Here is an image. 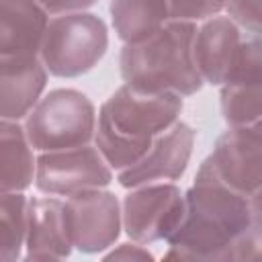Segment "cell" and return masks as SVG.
<instances>
[{"instance_id":"1","label":"cell","mask_w":262,"mask_h":262,"mask_svg":"<svg viewBox=\"0 0 262 262\" xmlns=\"http://www.w3.org/2000/svg\"><path fill=\"white\" fill-rule=\"evenodd\" d=\"M186 196L178 231L168 239L166 260L227 262L233 244L254 225L250 196L217 178L207 160L201 162Z\"/></svg>"},{"instance_id":"2","label":"cell","mask_w":262,"mask_h":262,"mask_svg":"<svg viewBox=\"0 0 262 262\" xmlns=\"http://www.w3.org/2000/svg\"><path fill=\"white\" fill-rule=\"evenodd\" d=\"M182 98L176 92H141L119 86L98 108L94 145L115 172L137 164L154 141L180 121Z\"/></svg>"},{"instance_id":"3","label":"cell","mask_w":262,"mask_h":262,"mask_svg":"<svg viewBox=\"0 0 262 262\" xmlns=\"http://www.w3.org/2000/svg\"><path fill=\"white\" fill-rule=\"evenodd\" d=\"M196 23L170 18L162 29L137 43H125L119 53L123 84L141 92L196 94L205 80L194 61Z\"/></svg>"},{"instance_id":"4","label":"cell","mask_w":262,"mask_h":262,"mask_svg":"<svg viewBox=\"0 0 262 262\" xmlns=\"http://www.w3.org/2000/svg\"><path fill=\"white\" fill-rule=\"evenodd\" d=\"M96 108L92 100L74 88L49 90L25 117V131L33 147L55 151L94 141Z\"/></svg>"},{"instance_id":"5","label":"cell","mask_w":262,"mask_h":262,"mask_svg":"<svg viewBox=\"0 0 262 262\" xmlns=\"http://www.w3.org/2000/svg\"><path fill=\"white\" fill-rule=\"evenodd\" d=\"M108 49V31L92 12H68L49 20L41 61L55 78H78L90 72Z\"/></svg>"},{"instance_id":"6","label":"cell","mask_w":262,"mask_h":262,"mask_svg":"<svg viewBox=\"0 0 262 262\" xmlns=\"http://www.w3.org/2000/svg\"><path fill=\"white\" fill-rule=\"evenodd\" d=\"M186 211L184 190L174 182H151L129 188L121 201L123 231L143 246L168 242L180 227Z\"/></svg>"},{"instance_id":"7","label":"cell","mask_w":262,"mask_h":262,"mask_svg":"<svg viewBox=\"0 0 262 262\" xmlns=\"http://www.w3.org/2000/svg\"><path fill=\"white\" fill-rule=\"evenodd\" d=\"M113 172L94 143L41 151L37 156L35 186L43 194L72 196L90 188H106L113 182Z\"/></svg>"},{"instance_id":"8","label":"cell","mask_w":262,"mask_h":262,"mask_svg":"<svg viewBox=\"0 0 262 262\" xmlns=\"http://www.w3.org/2000/svg\"><path fill=\"white\" fill-rule=\"evenodd\" d=\"M63 213L70 239L82 254L111 250L123 229L121 203L104 188H90L66 196Z\"/></svg>"},{"instance_id":"9","label":"cell","mask_w":262,"mask_h":262,"mask_svg":"<svg viewBox=\"0 0 262 262\" xmlns=\"http://www.w3.org/2000/svg\"><path fill=\"white\" fill-rule=\"evenodd\" d=\"M196 131L182 121H176L164 131L149 151L133 166L117 172V182L123 188H133L151 182H176L188 168Z\"/></svg>"},{"instance_id":"10","label":"cell","mask_w":262,"mask_h":262,"mask_svg":"<svg viewBox=\"0 0 262 262\" xmlns=\"http://www.w3.org/2000/svg\"><path fill=\"white\" fill-rule=\"evenodd\" d=\"M205 160L221 182L246 196L262 186V137L246 129L227 127Z\"/></svg>"},{"instance_id":"11","label":"cell","mask_w":262,"mask_h":262,"mask_svg":"<svg viewBox=\"0 0 262 262\" xmlns=\"http://www.w3.org/2000/svg\"><path fill=\"white\" fill-rule=\"evenodd\" d=\"M47 68L39 55H0V113L20 121L41 100L47 86Z\"/></svg>"},{"instance_id":"12","label":"cell","mask_w":262,"mask_h":262,"mask_svg":"<svg viewBox=\"0 0 262 262\" xmlns=\"http://www.w3.org/2000/svg\"><path fill=\"white\" fill-rule=\"evenodd\" d=\"M72 250L74 244L66 225L63 201L51 194L29 199L25 260H63Z\"/></svg>"},{"instance_id":"13","label":"cell","mask_w":262,"mask_h":262,"mask_svg":"<svg viewBox=\"0 0 262 262\" xmlns=\"http://www.w3.org/2000/svg\"><path fill=\"white\" fill-rule=\"evenodd\" d=\"M49 20L37 0H0V55H39Z\"/></svg>"},{"instance_id":"14","label":"cell","mask_w":262,"mask_h":262,"mask_svg":"<svg viewBox=\"0 0 262 262\" xmlns=\"http://www.w3.org/2000/svg\"><path fill=\"white\" fill-rule=\"evenodd\" d=\"M242 29L223 14L205 18L194 35V61L205 84L221 86L233 53L242 41Z\"/></svg>"},{"instance_id":"15","label":"cell","mask_w":262,"mask_h":262,"mask_svg":"<svg viewBox=\"0 0 262 262\" xmlns=\"http://www.w3.org/2000/svg\"><path fill=\"white\" fill-rule=\"evenodd\" d=\"M25 125L2 119L0 123V186L2 192H25L35 184L37 156Z\"/></svg>"},{"instance_id":"16","label":"cell","mask_w":262,"mask_h":262,"mask_svg":"<svg viewBox=\"0 0 262 262\" xmlns=\"http://www.w3.org/2000/svg\"><path fill=\"white\" fill-rule=\"evenodd\" d=\"M111 23L123 43H137L170 20L166 0H111Z\"/></svg>"},{"instance_id":"17","label":"cell","mask_w":262,"mask_h":262,"mask_svg":"<svg viewBox=\"0 0 262 262\" xmlns=\"http://www.w3.org/2000/svg\"><path fill=\"white\" fill-rule=\"evenodd\" d=\"M29 199L25 192H2L0 199V260L14 262L20 258L27 239Z\"/></svg>"},{"instance_id":"18","label":"cell","mask_w":262,"mask_h":262,"mask_svg":"<svg viewBox=\"0 0 262 262\" xmlns=\"http://www.w3.org/2000/svg\"><path fill=\"white\" fill-rule=\"evenodd\" d=\"M221 115L227 127L262 121V86H221Z\"/></svg>"},{"instance_id":"19","label":"cell","mask_w":262,"mask_h":262,"mask_svg":"<svg viewBox=\"0 0 262 262\" xmlns=\"http://www.w3.org/2000/svg\"><path fill=\"white\" fill-rule=\"evenodd\" d=\"M221 86H262V35L239 41Z\"/></svg>"},{"instance_id":"20","label":"cell","mask_w":262,"mask_h":262,"mask_svg":"<svg viewBox=\"0 0 262 262\" xmlns=\"http://www.w3.org/2000/svg\"><path fill=\"white\" fill-rule=\"evenodd\" d=\"M170 8V18L176 20H205L225 10L227 0H166Z\"/></svg>"},{"instance_id":"21","label":"cell","mask_w":262,"mask_h":262,"mask_svg":"<svg viewBox=\"0 0 262 262\" xmlns=\"http://www.w3.org/2000/svg\"><path fill=\"white\" fill-rule=\"evenodd\" d=\"M225 12L242 31L262 35V0H227Z\"/></svg>"},{"instance_id":"22","label":"cell","mask_w":262,"mask_h":262,"mask_svg":"<svg viewBox=\"0 0 262 262\" xmlns=\"http://www.w3.org/2000/svg\"><path fill=\"white\" fill-rule=\"evenodd\" d=\"M229 260H262V225H252L231 250Z\"/></svg>"},{"instance_id":"23","label":"cell","mask_w":262,"mask_h":262,"mask_svg":"<svg viewBox=\"0 0 262 262\" xmlns=\"http://www.w3.org/2000/svg\"><path fill=\"white\" fill-rule=\"evenodd\" d=\"M102 258L104 260H154L151 252H147V248H143V244L133 242V239L119 244L117 248L106 252Z\"/></svg>"},{"instance_id":"24","label":"cell","mask_w":262,"mask_h":262,"mask_svg":"<svg viewBox=\"0 0 262 262\" xmlns=\"http://www.w3.org/2000/svg\"><path fill=\"white\" fill-rule=\"evenodd\" d=\"M37 2L49 12V16H59L68 12H82L94 6L98 0H37Z\"/></svg>"},{"instance_id":"25","label":"cell","mask_w":262,"mask_h":262,"mask_svg":"<svg viewBox=\"0 0 262 262\" xmlns=\"http://www.w3.org/2000/svg\"><path fill=\"white\" fill-rule=\"evenodd\" d=\"M250 205H252L254 223H256V225H262V186L250 196Z\"/></svg>"}]
</instances>
